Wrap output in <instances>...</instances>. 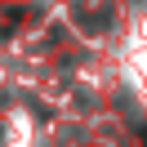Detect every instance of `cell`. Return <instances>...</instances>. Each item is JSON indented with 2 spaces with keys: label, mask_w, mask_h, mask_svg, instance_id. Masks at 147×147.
Segmentation results:
<instances>
[{
  "label": "cell",
  "mask_w": 147,
  "mask_h": 147,
  "mask_svg": "<svg viewBox=\"0 0 147 147\" xmlns=\"http://www.w3.org/2000/svg\"><path fill=\"white\" fill-rule=\"evenodd\" d=\"M143 147H147V125H143Z\"/></svg>",
  "instance_id": "obj_1"
}]
</instances>
